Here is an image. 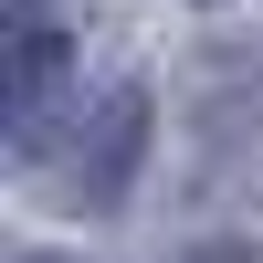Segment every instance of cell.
<instances>
[{
	"label": "cell",
	"instance_id": "6da1fadb",
	"mask_svg": "<svg viewBox=\"0 0 263 263\" xmlns=\"http://www.w3.org/2000/svg\"><path fill=\"white\" fill-rule=\"evenodd\" d=\"M190 263H263V242H211V253H190Z\"/></svg>",
	"mask_w": 263,
	"mask_h": 263
}]
</instances>
